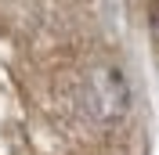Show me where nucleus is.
Instances as JSON below:
<instances>
[{"label":"nucleus","instance_id":"obj_1","mask_svg":"<svg viewBox=\"0 0 159 155\" xmlns=\"http://www.w3.org/2000/svg\"><path fill=\"white\" fill-rule=\"evenodd\" d=\"M130 105V87L123 72L112 65H101L87 76V108L90 116L101 119V123H116Z\"/></svg>","mask_w":159,"mask_h":155},{"label":"nucleus","instance_id":"obj_2","mask_svg":"<svg viewBox=\"0 0 159 155\" xmlns=\"http://www.w3.org/2000/svg\"><path fill=\"white\" fill-rule=\"evenodd\" d=\"M148 29H152V40H156V47H159V0L148 7Z\"/></svg>","mask_w":159,"mask_h":155}]
</instances>
